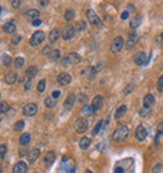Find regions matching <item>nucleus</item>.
Segmentation results:
<instances>
[{"mask_svg":"<svg viewBox=\"0 0 163 173\" xmlns=\"http://www.w3.org/2000/svg\"><path fill=\"white\" fill-rule=\"evenodd\" d=\"M128 136H129V128L127 125H122V127L117 128L113 132L112 138L115 142H123V141H125L128 138Z\"/></svg>","mask_w":163,"mask_h":173,"instance_id":"obj_1","label":"nucleus"},{"mask_svg":"<svg viewBox=\"0 0 163 173\" xmlns=\"http://www.w3.org/2000/svg\"><path fill=\"white\" fill-rule=\"evenodd\" d=\"M80 60H82V58L78 53H70L65 58L62 59V67H69V65L78 64Z\"/></svg>","mask_w":163,"mask_h":173,"instance_id":"obj_2","label":"nucleus"},{"mask_svg":"<svg viewBox=\"0 0 163 173\" xmlns=\"http://www.w3.org/2000/svg\"><path fill=\"white\" fill-rule=\"evenodd\" d=\"M44 40H45V33L42 30H36L35 33H33L29 43L31 46H36V45H39V44H42Z\"/></svg>","mask_w":163,"mask_h":173,"instance_id":"obj_3","label":"nucleus"},{"mask_svg":"<svg viewBox=\"0 0 163 173\" xmlns=\"http://www.w3.org/2000/svg\"><path fill=\"white\" fill-rule=\"evenodd\" d=\"M124 46V40L122 36H115L114 39H113V42L111 44V52L113 54H117L122 50V48Z\"/></svg>","mask_w":163,"mask_h":173,"instance_id":"obj_4","label":"nucleus"},{"mask_svg":"<svg viewBox=\"0 0 163 173\" xmlns=\"http://www.w3.org/2000/svg\"><path fill=\"white\" fill-rule=\"evenodd\" d=\"M87 18H88L89 24L94 25V27H100V25H102L100 19L98 18V15H97L95 13H94V10H92V9H88L87 10Z\"/></svg>","mask_w":163,"mask_h":173,"instance_id":"obj_5","label":"nucleus"},{"mask_svg":"<svg viewBox=\"0 0 163 173\" xmlns=\"http://www.w3.org/2000/svg\"><path fill=\"white\" fill-rule=\"evenodd\" d=\"M88 124H89L88 123V119L84 117H80L75 122V129H77L78 133H84L88 129Z\"/></svg>","mask_w":163,"mask_h":173,"instance_id":"obj_6","label":"nucleus"},{"mask_svg":"<svg viewBox=\"0 0 163 173\" xmlns=\"http://www.w3.org/2000/svg\"><path fill=\"white\" fill-rule=\"evenodd\" d=\"M138 40H139V35H138L137 33L129 34V36H128V40H127V44H125V49H127V50L133 49L134 46L137 45Z\"/></svg>","mask_w":163,"mask_h":173,"instance_id":"obj_7","label":"nucleus"},{"mask_svg":"<svg viewBox=\"0 0 163 173\" xmlns=\"http://www.w3.org/2000/svg\"><path fill=\"white\" fill-rule=\"evenodd\" d=\"M36 112H38V107L34 103H29V104H27L23 108V114L25 117H33V115L36 114Z\"/></svg>","mask_w":163,"mask_h":173,"instance_id":"obj_8","label":"nucleus"},{"mask_svg":"<svg viewBox=\"0 0 163 173\" xmlns=\"http://www.w3.org/2000/svg\"><path fill=\"white\" fill-rule=\"evenodd\" d=\"M56 80H58V84H59V86L64 87V86H68V84H70L72 77H70V74H69V73H67V72H63V73H60V74L58 75Z\"/></svg>","mask_w":163,"mask_h":173,"instance_id":"obj_9","label":"nucleus"},{"mask_svg":"<svg viewBox=\"0 0 163 173\" xmlns=\"http://www.w3.org/2000/svg\"><path fill=\"white\" fill-rule=\"evenodd\" d=\"M134 137L138 142H143L147 137V129L143 127V125H138L136 128V132H134Z\"/></svg>","mask_w":163,"mask_h":173,"instance_id":"obj_10","label":"nucleus"},{"mask_svg":"<svg viewBox=\"0 0 163 173\" xmlns=\"http://www.w3.org/2000/svg\"><path fill=\"white\" fill-rule=\"evenodd\" d=\"M39 157H40V149L39 148H33L27 153V159L29 163H34Z\"/></svg>","mask_w":163,"mask_h":173,"instance_id":"obj_11","label":"nucleus"},{"mask_svg":"<svg viewBox=\"0 0 163 173\" xmlns=\"http://www.w3.org/2000/svg\"><path fill=\"white\" fill-rule=\"evenodd\" d=\"M74 34H75L74 27H72V25H67V27L63 29L62 36H63V39H64V40H69V39H72V38L74 36Z\"/></svg>","mask_w":163,"mask_h":173,"instance_id":"obj_12","label":"nucleus"},{"mask_svg":"<svg viewBox=\"0 0 163 173\" xmlns=\"http://www.w3.org/2000/svg\"><path fill=\"white\" fill-rule=\"evenodd\" d=\"M147 60V54L144 52H138L133 55V62L137 65H143Z\"/></svg>","mask_w":163,"mask_h":173,"instance_id":"obj_13","label":"nucleus"},{"mask_svg":"<svg viewBox=\"0 0 163 173\" xmlns=\"http://www.w3.org/2000/svg\"><path fill=\"white\" fill-rule=\"evenodd\" d=\"M103 104H104V99H103L102 95H95L92 100V107H93V111L94 113H95L97 111H99L100 108L103 107Z\"/></svg>","mask_w":163,"mask_h":173,"instance_id":"obj_14","label":"nucleus"},{"mask_svg":"<svg viewBox=\"0 0 163 173\" xmlns=\"http://www.w3.org/2000/svg\"><path fill=\"white\" fill-rule=\"evenodd\" d=\"M75 100H77V97H75L74 93H70L69 95L67 97V99L64 100V109H67V111H70L72 108L74 107L75 104Z\"/></svg>","mask_w":163,"mask_h":173,"instance_id":"obj_15","label":"nucleus"},{"mask_svg":"<svg viewBox=\"0 0 163 173\" xmlns=\"http://www.w3.org/2000/svg\"><path fill=\"white\" fill-rule=\"evenodd\" d=\"M28 172V164L23 161L17 162L13 167V173H27Z\"/></svg>","mask_w":163,"mask_h":173,"instance_id":"obj_16","label":"nucleus"},{"mask_svg":"<svg viewBox=\"0 0 163 173\" xmlns=\"http://www.w3.org/2000/svg\"><path fill=\"white\" fill-rule=\"evenodd\" d=\"M54 161H55V153H54V150H49V152H46L45 156H44V164H45L46 167H50Z\"/></svg>","mask_w":163,"mask_h":173,"instance_id":"obj_17","label":"nucleus"},{"mask_svg":"<svg viewBox=\"0 0 163 173\" xmlns=\"http://www.w3.org/2000/svg\"><path fill=\"white\" fill-rule=\"evenodd\" d=\"M140 23H142V15H140V14H136L133 18L131 19L129 28H131V29H137V28L140 25Z\"/></svg>","mask_w":163,"mask_h":173,"instance_id":"obj_18","label":"nucleus"},{"mask_svg":"<svg viewBox=\"0 0 163 173\" xmlns=\"http://www.w3.org/2000/svg\"><path fill=\"white\" fill-rule=\"evenodd\" d=\"M17 80H18V73H17L15 70H11V72H9V73L6 74L5 83L8 84V86H11V84H14Z\"/></svg>","mask_w":163,"mask_h":173,"instance_id":"obj_19","label":"nucleus"},{"mask_svg":"<svg viewBox=\"0 0 163 173\" xmlns=\"http://www.w3.org/2000/svg\"><path fill=\"white\" fill-rule=\"evenodd\" d=\"M36 73H38V67H35V65H30V67L27 69V73H25V79H27L28 82H30L36 75Z\"/></svg>","mask_w":163,"mask_h":173,"instance_id":"obj_20","label":"nucleus"},{"mask_svg":"<svg viewBox=\"0 0 163 173\" xmlns=\"http://www.w3.org/2000/svg\"><path fill=\"white\" fill-rule=\"evenodd\" d=\"M143 104H144V108L149 109L150 107H152L153 104H154V95L153 94H146L143 98Z\"/></svg>","mask_w":163,"mask_h":173,"instance_id":"obj_21","label":"nucleus"},{"mask_svg":"<svg viewBox=\"0 0 163 173\" xmlns=\"http://www.w3.org/2000/svg\"><path fill=\"white\" fill-rule=\"evenodd\" d=\"M59 36H60V31H59L58 29H53L50 30V33L48 34V39H49V43L50 44H54L58 42Z\"/></svg>","mask_w":163,"mask_h":173,"instance_id":"obj_22","label":"nucleus"},{"mask_svg":"<svg viewBox=\"0 0 163 173\" xmlns=\"http://www.w3.org/2000/svg\"><path fill=\"white\" fill-rule=\"evenodd\" d=\"M25 15H27V18H29L34 21V20H38V19L40 18V11L36 10V9H29V10H27Z\"/></svg>","mask_w":163,"mask_h":173,"instance_id":"obj_23","label":"nucleus"},{"mask_svg":"<svg viewBox=\"0 0 163 173\" xmlns=\"http://www.w3.org/2000/svg\"><path fill=\"white\" fill-rule=\"evenodd\" d=\"M127 113V105H121L119 108H117V111H115V113H114V118L117 119H121V118H123L124 117V114Z\"/></svg>","mask_w":163,"mask_h":173,"instance_id":"obj_24","label":"nucleus"},{"mask_svg":"<svg viewBox=\"0 0 163 173\" xmlns=\"http://www.w3.org/2000/svg\"><path fill=\"white\" fill-rule=\"evenodd\" d=\"M30 139H31V136H30V133H23L20 136V138H19V143L21 144L23 147H25V146H28V144L30 143Z\"/></svg>","mask_w":163,"mask_h":173,"instance_id":"obj_25","label":"nucleus"},{"mask_svg":"<svg viewBox=\"0 0 163 173\" xmlns=\"http://www.w3.org/2000/svg\"><path fill=\"white\" fill-rule=\"evenodd\" d=\"M90 143H92V139L89 137H83L82 139L79 141V147L82 150H85L87 148H89Z\"/></svg>","mask_w":163,"mask_h":173,"instance_id":"obj_26","label":"nucleus"},{"mask_svg":"<svg viewBox=\"0 0 163 173\" xmlns=\"http://www.w3.org/2000/svg\"><path fill=\"white\" fill-rule=\"evenodd\" d=\"M3 30H4L6 34H14L15 31H17V27L13 23H5L3 25Z\"/></svg>","mask_w":163,"mask_h":173,"instance_id":"obj_27","label":"nucleus"},{"mask_svg":"<svg viewBox=\"0 0 163 173\" xmlns=\"http://www.w3.org/2000/svg\"><path fill=\"white\" fill-rule=\"evenodd\" d=\"M44 104H45L46 108H54L56 104V99H54L53 97H46L44 99Z\"/></svg>","mask_w":163,"mask_h":173,"instance_id":"obj_28","label":"nucleus"},{"mask_svg":"<svg viewBox=\"0 0 163 173\" xmlns=\"http://www.w3.org/2000/svg\"><path fill=\"white\" fill-rule=\"evenodd\" d=\"M80 113L83 115H89V114H93L94 111H93V107L92 104H84L83 105V108H82V111Z\"/></svg>","mask_w":163,"mask_h":173,"instance_id":"obj_29","label":"nucleus"},{"mask_svg":"<svg viewBox=\"0 0 163 173\" xmlns=\"http://www.w3.org/2000/svg\"><path fill=\"white\" fill-rule=\"evenodd\" d=\"M59 58H60V50L55 49V50H52V52H50V54H49V59H50L52 62H56Z\"/></svg>","mask_w":163,"mask_h":173,"instance_id":"obj_30","label":"nucleus"},{"mask_svg":"<svg viewBox=\"0 0 163 173\" xmlns=\"http://www.w3.org/2000/svg\"><path fill=\"white\" fill-rule=\"evenodd\" d=\"M11 64H13V59L10 58V56L6 55V54L3 55V65L6 67V68H9V67H11Z\"/></svg>","mask_w":163,"mask_h":173,"instance_id":"obj_31","label":"nucleus"},{"mask_svg":"<svg viewBox=\"0 0 163 173\" xmlns=\"http://www.w3.org/2000/svg\"><path fill=\"white\" fill-rule=\"evenodd\" d=\"M24 58H21V56H18L17 59L14 60V67L17 68V69H20V68H23L24 67Z\"/></svg>","mask_w":163,"mask_h":173,"instance_id":"obj_32","label":"nucleus"},{"mask_svg":"<svg viewBox=\"0 0 163 173\" xmlns=\"http://www.w3.org/2000/svg\"><path fill=\"white\" fill-rule=\"evenodd\" d=\"M24 127H25V122L24 121H18L17 123L14 124V131L15 132H20V131H23Z\"/></svg>","mask_w":163,"mask_h":173,"instance_id":"obj_33","label":"nucleus"},{"mask_svg":"<svg viewBox=\"0 0 163 173\" xmlns=\"http://www.w3.org/2000/svg\"><path fill=\"white\" fill-rule=\"evenodd\" d=\"M103 123H104V121H99V122H98V124H97L95 127L93 128V131H92V136H97V134L99 133L100 128L103 127Z\"/></svg>","mask_w":163,"mask_h":173,"instance_id":"obj_34","label":"nucleus"},{"mask_svg":"<svg viewBox=\"0 0 163 173\" xmlns=\"http://www.w3.org/2000/svg\"><path fill=\"white\" fill-rule=\"evenodd\" d=\"M64 19L67 21L73 20V19H74V11L72 10V9H68V10L65 11V14H64Z\"/></svg>","mask_w":163,"mask_h":173,"instance_id":"obj_35","label":"nucleus"},{"mask_svg":"<svg viewBox=\"0 0 163 173\" xmlns=\"http://www.w3.org/2000/svg\"><path fill=\"white\" fill-rule=\"evenodd\" d=\"M85 28H87V23H84V21H78V23L75 24L74 29L77 31H83Z\"/></svg>","mask_w":163,"mask_h":173,"instance_id":"obj_36","label":"nucleus"},{"mask_svg":"<svg viewBox=\"0 0 163 173\" xmlns=\"http://www.w3.org/2000/svg\"><path fill=\"white\" fill-rule=\"evenodd\" d=\"M6 152H8V148H6V144L1 143L0 144V158L4 159L5 156H6Z\"/></svg>","mask_w":163,"mask_h":173,"instance_id":"obj_37","label":"nucleus"},{"mask_svg":"<svg viewBox=\"0 0 163 173\" xmlns=\"http://www.w3.org/2000/svg\"><path fill=\"white\" fill-rule=\"evenodd\" d=\"M45 86H46V80L45 79H42L38 83V92L39 93H42V92H44V89H45Z\"/></svg>","mask_w":163,"mask_h":173,"instance_id":"obj_38","label":"nucleus"},{"mask_svg":"<svg viewBox=\"0 0 163 173\" xmlns=\"http://www.w3.org/2000/svg\"><path fill=\"white\" fill-rule=\"evenodd\" d=\"M9 109V104L6 102H1V104H0V112H1V114H5L6 112H8Z\"/></svg>","mask_w":163,"mask_h":173,"instance_id":"obj_39","label":"nucleus"},{"mask_svg":"<svg viewBox=\"0 0 163 173\" xmlns=\"http://www.w3.org/2000/svg\"><path fill=\"white\" fill-rule=\"evenodd\" d=\"M157 89H158L159 92L163 90V74L158 78V82H157Z\"/></svg>","mask_w":163,"mask_h":173,"instance_id":"obj_40","label":"nucleus"},{"mask_svg":"<svg viewBox=\"0 0 163 173\" xmlns=\"http://www.w3.org/2000/svg\"><path fill=\"white\" fill-rule=\"evenodd\" d=\"M20 40H21L20 35H14L11 38V44H13V45H18V44L20 43Z\"/></svg>","mask_w":163,"mask_h":173,"instance_id":"obj_41","label":"nucleus"},{"mask_svg":"<svg viewBox=\"0 0 163 173\" xmlns=\"http://www.w3.org/2000/svg\"><path fill=\"white\" fill-rule=\"evenodd\" d=\"M149 113H150V111H149V109H147V108H143V109H140L139 114H140V117H148V115H149Z\"/></svg>","mask_w":163,"mask_h":173,"instance_id":"obj_42","label":"nucleus"},{"mask_svg":"<svg viewBox=\"0 0 163 173\" xmlns=\"http://www.w3.org/2000/svg\"><path fill=\"white\" fill-rule=\"evenodd\" d=\"M11 5L14 6V8H19V6L21 5V1H20V0H13V1H11Z\"/></svg>","mask_w":163,"mask_h":173,"instance_id":"obj_43","label":"nucleus"},{"mask_svg":"<svg viewBox=\"0 0 163 173\" xmlns=\"http://www.w3.org/2000/svg\"><path fill=\"white\" fill-rule=\"evenodd\" d=\"M128 18H129V11H123L121 14V19H123V20H125Z\"/></svg>","mask_w":163,"mask_h":173,"instance_id":"obj_44","label":"nucleus"},{"mask_svg":"<svg viewBox=\"0 0 163 173\" xmlns=\"http://www.w3.org/2000/svg\"><path fill=\"white\" fill-rule=\"evenodd\" d=\"M114 173H124V168L121 167V166H117L114 168Z\"/></svg>","mask_w":163,"mask_h":173,"instance_id":"obj_45","label":"nucleus"},{"mask_svg":"<svg viewBox=\"0 0 163 173\" xmlns=\"http://www.w3.org/2000/svg\"><path fill=\"white\" fill-rule=\"evenodd\" d=\"M52 97H53L54 99H58L59 97H60V92H59V90H54V92L52 93Z\"/></svg>","mask_w":163,"mask_h":173,"instance_id":"obj_46","label":"nucleus"},{"mask_svg":"<svg viewBox=\"0 0 163 173\" xmlns=\"http://www.w3.org/2000/svg\"><path fill=\"white\" fill-rule=\"evenodd\" d=\"M157 132H158V133H161V134H163V122H161V123L158 124V127H157Z\"/></svg>","mask_w":163,"mask_h":173,"instance_id":"obj_47","label":"nucleus"},{"mask_svg":"<svg viewBox=\"0 0 163 173\" xmlns=\"http://www.w3.org/2000/svg\"><path fill=\"white\" fill-rule=\"evenodd\" d=\"M40 24H42V20H40V19H38V20H34L33 23H31V25H33V27H39Z\"/></svg>","mask_w":163,"mask_h":173,"instance_id":"obj_48","label":"nucleus"},{"mask_svg":"<svg viewBox=\"0 0 163 173\" xmlns=\"http://www.w3.org/2000/svg\"><path fill=\"white\" fill-rule=\"evenodd\" d=\"M49 49H50L49 46H45V48H44V49L42 50V54H43V55H45V53H48V52H49Z\"/></svg>","mask_w":163,"mask_h":173,"instance_id":"obj_49","label":"nucleus"},{"mask_svg":"<svg viewBox=\"0 0 163 173\" xmlns=\"http://www.w3.org/2000/svg\"><path fill=\"white\" fill-rule=\"evenodd\" d=\"M39 4H40V6H46L48 5V1H40Z\"/></svg>","mask_w":163,"mask_h":173,"instance_id":"obj_50","label":"nucleus"},{"mask_svg":"<svg viewBox=\"0 0 163 173\" xmlns=\"http://www.w3.org/2000/svg\"><path fill=\"white\" fill-rule=\"evenodd\" d=\"M69 173H75V167H73L70 169V171H69Z\"/></svg>","mask_w":163,"mask_h":173,"instance_id":"obj_51","label":"nucleus"},{"mask_svg":"<svg viewBox=\"0 0 163 173\" xmlns=\"http://www.w3.org/2000/svg\"><path fill=\"white\" fill-rule=\"evenodd\" d=\"M85 173H93V172L90 171V169H87V171H85Z\"/></svg>","mask_w":163,"mask_h":173,"instance_id":"obj_52","label":"nucleus"}]
</instances>
